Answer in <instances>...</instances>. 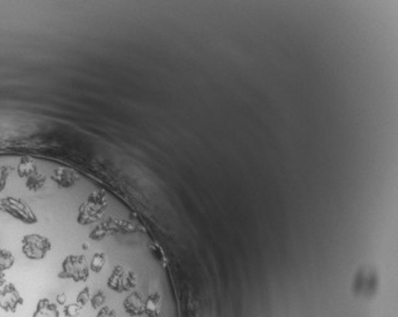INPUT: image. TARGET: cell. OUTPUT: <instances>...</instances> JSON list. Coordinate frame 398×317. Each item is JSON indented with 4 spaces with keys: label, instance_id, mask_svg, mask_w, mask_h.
<instances>
[{
    "label": "cell",
    "instance_id": "30bf717a",
    "mask_svg": "<svg viewBox=\"0 0 398 317\" xmlns=\"http://www.w3.org/2000/svg\"><path fill=\"white\" fill-rule=\"evenodd\" d=\"M90 300H91L90 288H88V287H85V288H83L82 291H81L80 294H78L77 302H76V303H78V305H80L81 307H85V306L87 305V302Z\"/></svg>",
    "mask_w": 398,
    "mask_h": 317
},
{
    "label": "cell",
    "instance_id": "277c9868",
    "mask_svg": "<svg viewBox=\"0 0 398 317\" xmlns=\"http://www.w3.org/2000/svg\"><path fill=\"white\" fill-rule=\"evenodd\" d=\"M24 303L17 287L13 283H7L0 288V308L5 312H15L19 306Z\"/></svg>",
    "mask_w": 398,
    "mask_h": 317
},
{
    "label": "cell",
    "instance_id": "7c38bea8",
    "mask_svg": "<svg viewBox=\"0 0 398 317\" xmlns=\"http://www.w3.org/2000/svg\"><path fill=\"white\" fill-rule=\"evenodd\" d=\"M56 299H57V303H58V305H61V306H64V305H66L67 297H66V295H64V294L57 295Z\"/></svg>",
    "mask_w": 398,
    "mask_h": 317
},
{
    "label": "cell",
    "instance_id": "9c48e42d",
    "mask_svg": "<svg viewBox=\"0 0 398 317\" xmlns=\"http://www.w3.org/2000/svg\"><path fill=\"white\" fill-rule=\"evenodd\" d=\"M83 307H81L78 303H71L63 307V313L66 317H77L81 313Z\"/></svg>",
    "mask_w": 398,
    "mask_h": 317
},
{
    "label": "cell",
    "instance_id": "6da1fadb",
    "mask_svg": "<svg viewBox=\"0 0 398 317\" xmlns=\"http://www.w3.org/2000/svg\"><path fill=\"white\" fill-rule=\"evenodd\" d=\"M90 275L86 257L83 256H68L62 262L61 272L58 273V278L62 280H73L75 282L87 281Z\"/></svg>",
    "mask_w": 398,
    "mask_h": 317
},
{
    "label": "cell",
    "instance_id": "52a82bcc",
    "mask_svg": "<svg viewBox=\"0 0 398 317\" xmlns=\"http://www.w3.org/2000/svg\"><path fill=\"white\" fill-rule=\"evenodd\" d=\"M105 263H106V256L102 252H97V253L93 254L92 257V261L90 264V268L92 272L95 273H100L102 270H104Z\"/></svg>",
    "mask_w": 398,
    "mask_h": 317
},
{
    "label": "cell",
    "instance_id": "ba28073f",
    "mask_svg": "<svg viewBox=\"0 0 398 317\" xmlns=\"http://www.w3.org/2000/svg\"><path fill=\"white\" fill-rule=\"evenodd\" d=\"M90 302L93 310H100V308L105 305V302H106V296H105L104 291H101V289L97 291L93 296H91Z\"/></svg>",
    "mask_w": 398,
    "mask_h": 317
},
{
    "label": "cell",
    "instance_id": "7a4b0ae2",
    "mask_svg": "<svg viewBox=\"0 0 398 317\" xmlns=\"http://www.w3.org/2000/svg\"><path fill=\"white\" fill-rule=\"evenodd\" d=\"M0 211L10 214L13 218L18 219V221L26 224H34L38 222L34 211L29 208L28 204L21 202L18 198H0Z\"/></svg>",
    "mask_w": 398,
    "mask_h": 317
},
{
    "label": "cell",
    "instance_id": "8992f818",
    "mask_svg": "<svg viewBox=\"0 0 398 317\" xmlns=\"http://www.w3.org/2000/svg\"><path fill=\"white\" fill-rule=\"evenodd\" d=\"M14 256L10 251L8 249H2L0 248V271L4 272V271L10 270L14 264Z\"/></svg>",
    "mask_w": 398,
    "mask_h": 317
},
{
    "label": "cell",
    "instance_id": "5b68a950",
    "mask_svg": "<svg viewBox=\"0 0 398 317\" xmlns=\"http://www.w3.org/2000/svg\"><path fill=\"white\" fill-rule=\"evenodd\" d=\"M33 317H59V311L52 301L43 297L38 301Z\"/></svg>",
    "mask_w": 398,
    "mask_h": 317
},
{
    "label": "cell",
    "instance_id": "4fadbf2b",
    "mask_svg": "<svg viewBox=\"0 0 398 317\" xmlns=\"http://www.w3.org/2000/svg\"><path fill=\"white\" fill-rule=\"evenodd\" d=\"M5 284V275L4 272H2L0 271V287H3Z\"/></svg>",
    "mask_w": 398,
    "mask_h": 317
},
{
    "label": "cell",
    "instance_id": "8fae6325",
    "mask_svg": "<svg viewBox=\"0 0 398 317\" xmlns=\"http://www.w3.org/2000/svg\"><path fill=\"white\" fill-rule=\"evenodd\" d=\"M96 317H118V311L110 306H104L100 308Z\"/></svg>",
    "mask_w": 398,
    "mask_h": 317
},
{
    "label": "cell",
    "instance_id": "3957f363",
    "mask_svg": "<svg viewBox=\"0 0 398 317\" xmlns=\"http://www.w3.org/2000/svg\"><path fill=\"white\" fill-rule=\"evenodd\" d=\"M52 249V243L40 234H28L21 239V251L28 259L40 261Z\"/></svg>",
    "mask_w": 398,
    "mask_h": 317
}]
</instances>
